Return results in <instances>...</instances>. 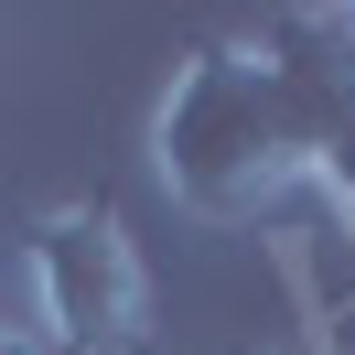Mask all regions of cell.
<instances>
[{
  "label": "cell",
  "mask_w": 355,
  "mask_h": 355,
  "mask_svg": "<svg viewBox=\"0 0 355 355\" xmlns=\"http://www.w3.org/2000/svg\"><path fill=\"white\" fill-rule=\"evenodd\" d=\"M0 355H54V345H44V334H11V323H0Z\"/></svg>",
  "instance_id": "5"
},
{
  "label": "cell",
  "mask_w": 355,
  "mask_h": 355,
  "mask_svg": "<svg viewBox=\"0 0 355 355\" xmlns=\"http://www.w3.org/2000/svg\"><path fill=\"white\" fill-rule=\"evenodd\" d=\"M291 280H302V312H312L302 345H312V355H355V280H334L312 248H291Z\"/></svg>",
  "instance_id": "4"
},
{
  "label": "cell",
  "mask_w": 355,
  "mask_h": 355,
  "mask_svg": "<svg viewBox=\"0 0 355 355\" xmlns=\"http://www.w3.org/2000/svg\"><path fill=\"white\" fill-rule=\"evenodd\" d=\"M151 173L205 226H259L312 183V108L259 33L194 44L173 65V87L151 108Z\"/></svg>",
  "instance_id": "1"
},
{
  "label": "cell",
  "mask_w": 355,
  "mask_h": 355,
  "mask_svg": "<svg viewBox=\"0 0 355 355\" xmlns=\"http://www.w3.org/2000/svg\"><path fill=\"white\" fill-rule=\"evenodd\" d=\"M248 355H312V345H248Z\"/></svg>",
  "instance_id": "6"
},
{
  "label": "cell",
  "mask_w": 355,
  "mask_h": 355,
  "mask_svg": "<svg viewBox=\"0 0 355 355\" xmlns=\"http://www.w3.org/2000/svg\"><path fill=\"white\" fill-rule=\"evenodd\" d=\"M259 44L302 87V108H312V194L355 237V22L345 11H269Z\"/></svg>",
  "instance_id": "3"
},
{
  "label": "cell",
  "mask_w": 355,
  "mask_h": 355,
  "mask_svg": "<svg viewBox=\"0 0 355 355\" xmlns=\"http://www.w3.org/2000/svg\"><path fill=\"white\" fill-rule=\"evenodd\" d=\"M33 302L54 355H140L151 345V269L119 205H44L33 216Z\"/></svg>",
  "instance_id": "2"
}]
</instances>
